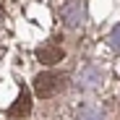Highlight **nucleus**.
I'll list each match as a JSON object with an SVG mask.
<instances>
[{
	"label": "nucleus",
	"instance_id": "obj_1",
	"mask_svg": "<svg viewBox=\"0 0 120 120\" xmlns=\"http://www.w3.org/2000/svg\"><path fill=\"white\" fill-rule=\"evenodd\" d=\"M63 89H65V76H60V73L45 71V73H39L34 78V94L39 99H50L57 91H63Z\"/></svg>",
	"mask_w": 120,
	"mask_h": 120
},
{
	"label": "nucleus",
	"instance_id": "obj_2",
	"mask_svg": "<svg viewBox=\"0 0 120 120\" xmlns=\"http://www.w3.org/2000/svg\"><path fill=\"white\" fill-rule=\"evenodd\" d=\"M29 112H31V94H29V89H21L18 99L8 107V115L11 117H26Z\"/></svg>",
	"mask_w": 120,
	"mask_h": 120
},
{
	"label": "nucleus",
	"instance_id": "obj_3",
	"mask_svg": "<svg viewBox=\"0 0 120 120\" xmlns=\"http://www.w3.org/2000/svg\"><path fill=\"white\" fill-rule=\"evenodd\" d=\"M63 50H60L57 45H45V47H39L37 50V57H39V63H45V65H55L63 60Z\"/></svg>",
	"mask_w": 120,
	"mask_h": 120
}]
</instances>
